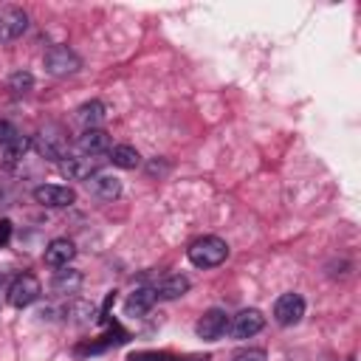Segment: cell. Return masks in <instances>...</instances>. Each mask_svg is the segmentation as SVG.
<instances>
[{
  "label": "cell",
  "mask_w": 361,
  "mask_h": 361,
  "mask_svg": "<svg viewBox=\"0 0 361 361\" xmlns=\"http://www.w3.org/2000/svg\"><path fill=\"white\" fill-rule=\"evenodd\" d=\"M130 361H166L164 353H133Z\"/></svg>",
  "instance_id": "obj_24"
},
{
  "label": "cell",
  "mask_w": 361,
  "mask_h": 361,
  "mask_svg": "<svg viewBox=\"0 0 361 361\" xmlns=\"http://www.w3.org/2000/svg\"><path fill=\"white\" fill-rule=\"evenodd\" d=\"M107 158H110V161H113V166H118V169H135V166L141 164L138 149H135V147H130V144H118V147H113Z\"/></svg>",
  "instance_id": "obj_18"
},
{
  "label": "cell",
  "mask_w": 361,
  "mask_h": 361,
  "mask_svg": "<svg viewBox=\"0 0 361 361\" xmlns=\"http://www.w3.org/2000/svg\"><path fill=\"white\" fill-rule=\"evenodd\" d=\"M8 87H11L17 96H23V93H28V90L34 87V76H31L28 71H14V73L8 76Z\"/></svg>",
  "instance_id": "obj_19"
},
{
  "label": "cell",
  "mask_w": 361,
  "mask_h": 361,
  "mask_svg": "<svg viewBox=\"0 0 361 361\" xmlns=\"http://www.w3.org/2000/svg\"><path fill=\"white\" fill-rule=\"evenodd\" d=\"M152 290H155V299L172 302V299H180V296L189 290V279H186V276H180V274H175V276L161 279V282H158Z\"/></svg>",
  "instance_id": "obj_15"
},
{
  "label": "cell",
  "mask_w": 361,
  "mask_h": 361,
  "mask_svg": "<svg viewBox=\"0 0 361 361\" xmlns=\"http://www.w3.org/2000/svg\"><path fill=\"white\" fill-rule=\"evenodd\" d=\"M85 186H87V192H90L93 197H99V200H116V197L121 195V180H118L116 175H107V172L90 175V178L85 180Z\"/></svg>",
  "instance_id": "obj_10"
},
{
  "label": "cell",
  "mask_w": 361,
  "mask_h": 361,
  "mask_svg": "<svg viewBox=\"0 0 361 361\" xmlns=\"http://www.w3.org/2000/svg\"><path fill=\"white\" fill-rule=\"evenodd\" d=\"M76 149L82 155H104L110 149V135L99 127V130H82V135L76 138Z\"/></svg>",
  "instance_id": "obj_11"
},
{
  "label": "cell",
  "mask_w": 361,
  "mask_h": 361,
  "mask_svg": "<svg viewBox=\"0 0 361 361\" xmlns=\"http://www.w3.org/2000/svg\"><path fill=\"white\" fill-rule=\"evenodd\" d=\"M234 361H265V353L262 350H243L234 355Z\"/></svg>",
  "instance_id": "obj_23"
},
{
  "label": "cell",
  "mask_w": 361,
  "mask_h": 361,
  "mask_svg": "<svg viewBox=\"0 0 361 361\" xmlns=\"http://www.w3.org/2000/svg\"><path fill=\"white\" fill-rule=\"evenodd\" d=\"M186 257L195 268H217L220 262H226L228 257V245L226 240L220 237H197L189 248H186Z\"/></svg>",
  "instance_id": "obj_1"
},
{
  "label": "cell",
  "mask_w": 361,
  "mask_h": 361,
  "mask_svg": "<svg viewBox=\"0 0 361 361\" xmlns=\"http://www.w3.org/2000/svg\"><path fill=\"white\" fill-rule=\"evenodd\" d=\"M8 226H11L8 220H3V223H0V240H6V237H8Z\"/></svg>",
  "instance_id": "obj_25"
},
{
  "label": "cell",
  "mask_w": 361,
  "mask_h": 361,
  "mask_svg": "<svg viewBox=\"0 0 361 361\" xmlns=\"http://www.w3.org/2000/svg\"><path fill=\"white\" fill-rule=\"evenodd\" d=\"M28 147H31V141H28L25 135H17V138L6 147V161H20V158L28 152Z\"/></svg>",
  "instance_id": "obj_20"
},
{
  "label": "cell",
  "mask_w": 361,
  "mask_h": 361,
  "mask_svg": "<svg viewBox=\"0 0 361 361\" xmlns=\"http://www.w3.org/2000/svg\"><path fill=\"white\" fill-rule=\"evenodd\" d=\"M226 330H228V313L220 310V307L206 310V313L197 319V324H195V333H197V338H203V341H217Z\"/></svg>",
  "instance_id": "obj_7"
},
{
  "label": "cell",
  "mask_w": 361,
  "mask_h": 361,
  "mask_svg": "<svg viewBox=\"0 0 361 361\" xmlns=\"http://www.w3.org/2000/svg\"><path fill=\"white\" fill-rule=\"evenodd\" d=\"M17 135H20V133L14 130V124H11V121H0V144H3V147H8Z\"/></svg>",
  "instance_id": "obj_22"
},
{
  "label": "cell",
  "mask_w": 361,
  "mask_h": 361,
  "mask_svg": "<svg viewBox=\"0 0 361 361\" xmlns=\"http://www.w3.org/2000/svg\"><path fill=\"white\" fill-rule=\"evenodd\" d=\"M37 149H39V155L42 158H48V161H62L65 158V149H68V141L59 135V133H39V138H37Z\"/></svg>",
  "instance_id": "obj_13"
},
{
  "label": "cell",
  "mask_w": 361,
  "mask_h": 361,
  "mask_svg": "<svg viewBox=\"0 0 361 361\" xmlns=\"http://www.w3.org/2000/svg\"><path fill=\"white\" fill-rule=\"evenodd\" d=\"M39 293H42V285H39V279L37 276H31V274H23V276H17L11 285H8V290H6V299H8V305L11 307H28V305H34L37 299H39Z\"/></svg>",
  "instance_id": "obj_3"
},
{
  "label": "cell",
  "mask_w": 361,
  "mask_h": 361,
  "mask_svg": "<svg viewBox=\"0 0 361 361\" xmlns=\"http://www.w3.org/2000/svg\"><path fill=\"white\" fill-rule=\"evenodd\" d=\"M71 322H79V324H87L90 322V316H93V307L90 305H85V302H76V305H71Z\"/></svg>",
  "instance_id": "obj_21"
},
{
  "label": "cell",
  "mask_w": 361,
  "mask_h": 361,
  "mask_svg": "<svg viewBox=\"0 0 361 361\" xmlns=\"http://www.w3.org/2000/svg\"><path fill=\"white\" fill-rule=\"evenodd\" d=\"M79 288H82V274L68 265H65V271H56L51 279V290L59 296H73V293H79Z\"/></svg>",
  "instance_id": "obj_14"
},
{
  "label": "cell",
  "mask_w": 361,
  "mask_h": 361,
  "mask_svg": "<svg viewBox=\"0 0 361 361\" xmlns=\"http://www.w3.org/2000/svg\"><path fill=\"white\" fill-rule=\"evenodd\" d=\"M152 305H155V290H152V288H135V290L127 296L124 310H127V316H144Z\"/></svg>",
  "instance_id": "obj_16"
},
{
  "label": "cell",
  "mask_w": 361,
  "mask_h": 361,
  "mask_svg": "<svg viewBox=\"0 0 361 361\" xmlns=\"http://www.w3.org/2000/svg\"><path fill=\"white\" fill-rule=\"evenodd\" d=\"M79 56L68 48V45H51L45 51V71L51 76H68V73H76L79 71Z\"/></svg>",
  "instance_id": "obj_4"
},
{
  "label": "cell",
  "mask_w": 361,
  "mask_h": 361,
  "mask_svg": "<svg viewBox=\"0 0 361 361\" xmlns=\"http://www.w3.org/2000/svg\"><path fill=\"white\" fill-rule=\"evenodd\" d=\"M102 164H104V155H65L59 161V172L71 180H87L102 169Z\"/></svg>",
  "instance_id": "obj_2"
},
{
  "label": "cell",
  "mask_w": 361,
  "mask_h": 361,
  "mask_svg": "<svg viewBox=\"0 0 361 361\" xmlns=\"http://www.w3.org/2000/svg\"><path fill=\"white\" fill-rule=\"evenodd\" d=\"M34 200L45 209H65L76 200V192L71 186H59V183H42L34 189Z\"/></svg>",
  "instance_id": "obj_6"
},
{
  "label": "cell",
  "mask_w": 361,
  "mask_h": 361,
  "mask_svg": "<svg viewBox=\"0 0 361 361\" xmlns=\"http://www.w3.org/2000/svg\"><path fill=\"white\" fill-rule=\"evenodd\" d=\"M28 28V14L20 6H0V42L17 39Z\"/></svg>",
  "instance_id": "obj_8"
},
{
  "label": "cell",
  "mask_w": 361,
  "mask_h": 361,
  "mask_svg": "<svg viewBox=\"0 0 361 361\" xmlns=\"http://www.w3.org/2000/svg\"><path fill=\"white\" fill-rule=\"evenodd\" d=\"M228 327H231V336L234 338H251V336H257L265 327V316L257 307H245V310H240L234 316V322Z\"/></svg>",
  "instance_id": "obj_9"
},
{
  "label": "cell",
  "mask_w": 361,
  "mask_h": 361,
  "mask_svg": "<svg viewBox=\"0 0 361 361\" xmlns=\"http://www.w3.org/2000/svg\"><path fill=\"white\" fill-rule=\"evenodd\" d=\"M73 257H76V245H73V240H68V237H56V240H51L48 248H45V262H48L51 268H65Z\"/></svg>",
  "instance_id": "obj_12"
},
{
  "label": "cell",
  "mask_w": 361,
  "mask_h": 361,
  "mask_svg": "<svg viewBox=\"0 0 361 361\" xmlns=\"http://www.w3.org/2000/svg\"><path fill=\"white\" fill-rule=\"evenodd\" d=\"M76 121H79L85 130H99L102 121H104V104L96 102V99L79 104V110H76Z\"/></svg>",
  "instance_id": "obj_17"
},
{
  "label": "cell",
  "mask_w": 361,
  "mask_h": 361,
  "mask_svg": "<svg viewBox=\"0 0 361 361\" xmlns=\"http://www.w3.org/2000/svg\"><path fill=\"white\" fill-rule=\"evenodd\" d=\"M302 316H305V299H302L299 293H282V296L276 299V305H274V319H276V324L293 327V324L302 322Z\"/></svg>",
  "instance_id": "obj_5"
}]
</instances>
